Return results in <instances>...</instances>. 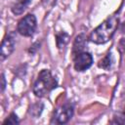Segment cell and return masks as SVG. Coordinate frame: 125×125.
Wrapping results in <instances>:
<instances>
[{
  "label": "cell",
  "instance_id": "obj_5",
  "mask_svg": "<svg viewBox=\"0 0 125 125\" xmlns=\"http://www.w3.org/2000/svg\"><path fill=\"white\" fill-rule=\"evenodd\" d=\"M73 62L76 71H85L93 64V57L88 52H81L73 57Z\"/></svg>",
  "mask_w": 125,
  "mask_h": 125
},
{
  "label": "cell",
  "instance_id": "obj_13",
  "mask_svg": "<svg viewBox=\"0 0 125 125\" xmlns=\"http://www.w3.org/2000/svg\"><path fill=\"white\" fill-rule=\"evenodd\" d=\"M1 81H2V84H1V91H4L5 86H6V80H5V76H4L3 73L1 74Z\"/></svg>",
  "mask_w": 125,
  "mask_h": 125
},
{
  "label": "cell",
  "instance_id": "obj_14",
  "mask_svg": "<svg viewBox=\"0 0 125 125\" xmlns=\"http://www.w3.org/2000/svg\"><path fill=\"white\" fill-rule=\"evenodd\" d=\"M120 29H121V32H122V33H125V21H124V22L121 24Z\"/></svg>",
  "mask_w": 125,
  "mask_h": 125
},
{
  "label": "cell",
  "instance_id": "obj_3",
  "mask_svg": "<svg viewBox=\"0 0 125 125\" xmlns=\"http://www.w3.org/2000/svg\"><path fill=\"white\" fill-rule=\"evenodd\" d=\"M37 27V21L34 15L28 14L24 16L18 23V32L25 37H30L34 34Z\"/></svg>",
  "mask_w": 125,
  "mask_h": 125
},
{
  "label": "cell",
  "instance_id": "obj_1",
  "mask_svg": "<svg viewBox=\"0 0 125 125\" xmlns=\"http://www.w3.org/2000/svg\"><path fill=\"white\" fill-rule=\"evenodd\" d=\"M119 23L118 14H113L98 25L90 34L89 40L95 44H104L111 39Z\"/></svg>",
  "mask_w": 125,
  "mask_h": 125
},
{
  "label": "cell",
  "instance_id": "obj_6",
  "mask_svg": "<svg viewBox=\"0 0 125 125\" xmlns=\"http://www.w3.org/2000/svg\"><path fill=\"white\" fill-rule=\"evenodd\" d=\"M16 45V33L10 32L8 33L1 43V60H5L8 58L14 51Z\"/></svg>",
  "mask_w": 125,
  "mask_h": 125
},
{
  "label": "cell",
  "instance_id": "obj_10",
  "mask_svg": "<svg viewBox=\"0 0 125 125\" xmlns=\"http://www.w3.org/2000/svg\"><path fill=\"white\" fill-rule=\"evenodd\" d=\"M98 65H99V67H101V68H104V69H105V70H108V69L110 68V66H111V54L108 53L104 58H103V59L99 62Z\"/></svg>",
  "mask_w": 125,
  "mask_h": 125
},
{
  "label": "cell",
  "instance_id": "obj_9",
  "mask_svg": "<svg viewBox=\"0 0 125 125\" xmlns=\"http://www.w3.org/2000/svg\"><path fill=\"white\" fill-rule=\"evenodd\" d=\"M68 40H69V35L67 33H65V32H61V33H58L56 35L57 47L60 50L65 47V45L68 43Z\"/></svg>",
  "mask_w": 125,
  "mask_h": 125
},
{
  "label": "cell",
  "instance_id": "obj_8",
  "mask_svg": "<svg viewBox=\"0 0 125 125\" xmlns=\"http://www.w3.org/2000/svg\"><path fill=\"white\" fill-rule=\"evenodd\" d=\"M30 2H31V0H17L11 8L13 14H15V15L22 14L26 10V8L30 4Z\"/></svg>",
  "mask_w": 125,
  "mask_h": 125
},
{
  "label": "cell",
  "instance_id": "obj_7",
  "mask_svg": "<svg viewBox=\"0 0 125 125\" xmlns=\"http://www.w3.org/2000/svg\"><path fill=\"white\" fill-rule=\"evenodd\" d=\"M86 46V37L84 34H80L78 36H76L74 43H73V47H72V55L73 57L75 55H77L78 53L83 52L84 48Z\"/></svg>",
  "mask_w": 125,
  "mask_h": 125
},
{
  "label": "cell",
  "instance_id": "obj_11",
  "mask_svg": "<svg viewBox=\"0 0 125 125\" xmlns=\"http://www.w3.org/2000/svg\"><path fill=\"white\" fill-rule=\"evenodd\" d=\"M6 124H12V125H15V124H19V119H18V116L15 112H12L9 117H7L4 121H3V125H6Z\"/></svg>",
  "mask_w": 125,
  "mask_h": 125
},
{
  "label": "cell",
  "instance_id": "obj_2",
  "mask_svg": "<svg viewBox=\"0 0 125 125\" xmlns=\"http://www.w3.org/2000/svg\"><path fill=\"white\" fill-rule=\"evenodd\" d=\"M57 87L58 81L55 78V76L52 75L51 71L48 69H42L39 72L37 79L33 84L32 91L36 97L43 98Z\"/></svg>",
  "mask_w": 125,
  "mask_h": 125
},
{
  "label": "cell",
  "instance_id": "obj_4",
  "mask_svg": "<svg viewBox=\"0 0 125 125\" xmlns=\"http://www.w3.org/2000/svg\"><path fill=\"white\" fill-rule=\"evenodd\" d=\"M72 115H73V105L70 103H65L60 105L55 110L51 122L56 124H64L72 117Z\"/></svg>",
  "mask_w": 125,
  "mask_h": 125
},
{
  "label": "cell",
  "instance_id": "obj_12",
  "mask_svg": "<svg viewBox=\"0 0 125 125\" xmlns=\"http://www.w3.org/2000/svg\"><path fill=\"white\" fill-rule=\"evenodd\" d=\"M111 123H118V124H124L125 123V110L122 112L117 113V115L114 116Z\"/></svg>",
  "mask_w": 125,
  "mask_h": 125
}]
</instances>
